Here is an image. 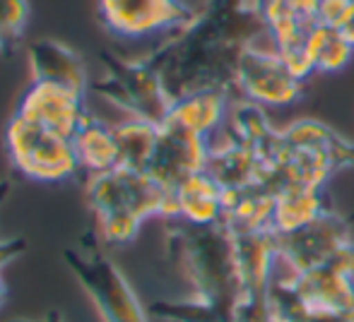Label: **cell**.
I'll list each match as a JSON object with an SVG mask.
<instances>
[{"mask_svg":"<svg viewBox=\"0 0 354 322\" xmlns=\"http://www.w3.org/2000/svg\"><path fill=\"white\" fill-rule=\"evenodd\" d=\"M87 205L97 219L102 239L111 245H128L152 217L174 219V195L147 171L116 166L87 178Z\"/></svg>","mask_w":354,"mask_h":322,"instance_id":"6da1fadb","label":"cell"},{"mask_svg":"<svg viewBox=\"0 0 354 322\" xmlns=\"http://www.w3.org/2000/svg\"><path fill=\"white\" fill-rule=\"evenodd\" d=\"M169 224V248L191 281V296L232 315L234 303L241 296L232 234L224 224L191 226L176 219Z\"/></svg>","mask_w":354,"mask_h":322,"instance_id":"7a4b0ae2","label":"cell"},{"mask_svg":"<svg viewBox=\"0 0 354 322\" xmlns=\"http://www.w3.org/2000/svg\"><path fill=\"white\" fill-rule=\"evenodd\" d=\"M63 260L89 296L102 322H147V310L136 289L97 243L84 241L82 245L66 248Z\"/></svg>","mask_w":354,"mask_h":322,"instance_id":"3957f363","label":"cell"},{"mask_svg":"<svg viewBox=\"0 0 354 322\" xmlns=\"http://www.w3.org/2000/svg\"><path fill=\"white\" fill-rule=\"evenodd\" d=\"M5 150L12 168L27 181L63 183L80 171L71 137L24 121L17 113L5 128Z\"/></svg>","mask_w":354,"mask_h":322,"instance_id":"277c9868","label":"cell"},{"mask_svg":"<svg viewBox=\"0 0 354 322\" xmlns=\"http://www.w3.org/2000/svg\"><path fill=\"white\" fill-rule=\"evenodd\" d=\"M102 66L104 75L89 84V92L126 111V116L152 123H162L167 118L171 99L167 97L157 72L147 66L145 58L126 61L116 53L104 51Z\"/></svg>","mask_w":354,"mask_h":322,"instance_id":"5b68a950","label":"cell"},{"mask_svg":"<svg viewBox=\"0 0 354 322\" xmlns=\"http://www.w3.org/2000/svg\"><path fill=\"white\" fill-rule=\"evenodd\" d=\"M104 29L123 41L178 34L198 17L186 0H97Z\"/></svg>","mask_w":354,"mask_h":322,"instance_id":"8992f818","label":"cell"},{"mask_svg":"<svg viewBox=\"0 0 354 322\" xmlns=\"http://www.w3.org/2000/svg\"><path fill=\"white\" fill-rule=\"evenodd\" d=\"M234 89L263 108H284L301 99L304 82L289 72L275 48L246 43L234 68Z\"/></svg>","mask_w":354,"mask_h":322,"instance_id":"52a82bcc","label":"cell"},{"mask_svg":"<svg viewBox=\"0 0 354 322\" xmlns=\"http://www.w3.org/2000/svg\"><path fill=\"white\" fill-rule=\"evenodd\" d=\"M210 157V140L193 130H186L178 123L164 118L159 123L157 145L149 157L145 171L164 188L174 192L186 178L205 171Z\"/></svg>","mask_w":354,"mask_h":322,"instance_id":"ba28073f","label":"cell"},{"mask_svg":"<svg viewBox=\"0 0 354 322\" xmlns=\"http://www.w3.org/2000/svg\"><path fill=\"white\" fill-rule=\"evenodd\" d=\"M347 241H352L350 224L328 210L304 229L275 236L277 262L287 270V274H301L313 267L328 265Z\"/></svg>","mask_w":354,"mask_h":322,"instance_id":"9c48e42d","label":"cell"},{"mask_svg":"<svg viewBox=\"0 0 354 322\" xmlns=\"http://www.w3.org/2000/svg\"><path fill=\"white\" fill-rule=\"evenodd\" d=\"M84 101L87 97L71 87L56 82H32L19 99L15 113L22 116L24 121H32L73 140V135L89 113Z\"/></svg>","mask_w":354,"mask_h":322,"instance_id":"30bf717a","label":"cell"},{"mask_svg":"<svg viewBox=\"0 0 354 322\" xmlns=\"http://www.w3.org/2000/svg\"><path fill=\"white\" fill-rule=\"evenodd\" d=\"M239 284L246 294H270L277 272V248L272 231H229Z\"/></svg>","mask_w":354,"mask_h":322,"instance_id":"8fae6325","label":"cell"},{"mask_svg":"<svg viewBox=\"0 0 354 322\" xmlns=\"http://www.w3.org/2000/svg\"><path fill=\"white\" fill-rule=\"evenodd\" d=\"M27 58L32 82H56L87 97L89 84H92L87 63L73 46L58 41V39L44 37L29 43Z\"/></svg>","mask_w":354,"mask_h":322,"instance_id":"7c38bea8","label":"cell"},{"mask_svg":"<svg viewBox=\"0 0 354 322\" xmlns=\"http://www.w3.org/2000/svg\"><path fill=\"white\" fill-rule=\"evenodd\" d=\"M205 171L222 185V190H239L261 183L263 159L256 150L239 142L227 130H219L210 140Z\"/></svg>","mask_w":354,"mask_h":322,"instance_id":"4fadbf2b","label":"cell"},{"mask_svg":"<svg viewBox=\"0 0 354 322\" xmlns=\"http://www.w3.org/2000/svg\"><path fill=\"white\" fill-rule=\"evenodd\" d=\"M174 195V219L191 226H214L224 219V190L207 171L186 178ZM171 221V219H169Z\"/></svg>","mask_w":354,"mask_h":322,"instance_id":"5bb4252c","label":"cell"},{"mask_svg":"<svg viewBox=\"0 0 354 322\" xmlns=\"http://www.w3.org/2000/svg\"><path fill=\"white\" fill-rule=\"evenodd\" d=\"M232 99V92H224V89L191 92L171 103L167 118L178 123L181 128H186V130H193L198 135L212 140L224 128V123H227Z\"/></svg>","mask_w":354,"mask_h":322,"instance_id":"9a60e30c","label":"cell"},{"mask_svg":"<svg viewBox=\"0 0 354 322\" xmlns=\"http://www.w3.org/2000/svg\"><path fill=\"white\" fill-rule=\"evenodd\" d=\"M71 142L75 157H77L80 171H84L87 176H97V173H106L111 168L121 166L113 125L92 116V113H87V118L77 128Z\"/></svg>","mask_w":354,"mask_h":322,"instance_id":"2e32d148","label":"cell"},{"mask_svg":"<svg viewBox=\"0 0 354 322\" xmlns=\"http://www.w3.org/2000/svg\"><path fill=\"white\" fill-rule=\"evenodd\" d=\"M275 195L266 185L224 190V229L227 231H270Z\"/></svg>","mask_w":354,"mask_h":322,"instance_id":"e0dca14e","label":"cell"},{"mask_svg":"<svg viewBox=\"0 0 354 322\" xmlns=\"http://www.w3.org/2000/svg\"><path fill=\"white\" fill-rule=\"evenodd\" d=\"M326 212L328 207L323 202V190H316V188H287V190L275 195L270 231L275 236L292 234V231L304 229L306 224L316 221Z\"/></svg>","mask_w":354,"mask_h":322,"instance_id":"ac0fdd59","label":"cell"},{"mask_svg":"<svg viewBox=\"0 0 354 322\" xmlns=\"http://www.w3.org/2000/svg\"><path fill=\"white\" fill-rule=\"evenodd\" d=\"M222 130H227L232 137H236L239 142L248 145L251 150L258 152V157H263L272 147L277 137V130L268 118L266 108L258 103L248 101V99H232V108H229L227 123Z\"/></svg>","mask_w":354,"mask_h":322,"instance_id":"d6986e66","label":"cell"},{"mask_svg":"<svg viewBox=\"0 0 354 322\" xmlns=\"http://www.w3.org/2000/svg\"><path fill=\"white\" fill-rule=\"evenodd\" d=\"M159 123L145 121V118H123L121 123H113V135L118 145V161L121 166L145 171L149 163V157L157 145Z\"/></svg>","mask_w":354,"mask_h":322,"instance_id":"ffe728a7","label":"cell"},{"mask_svg":"<svg viewBox=\"0 0 354 322\" xmlns=\"http://www.w3.org/2000/svg\"><path fill=\"white\" fill-rule=\"evenodd\" d=\"M308 53H311V61L316 72H340L350 66L354 56V46L342 37L340 29L323 27V24H313L311 32H308Z\"/></svg>","mask_w":354,"mask_h":322,"instance_id":"44dd1931","label":"cell"},{"mask_svg":"<svg viewBox=\"0 0 354 322\" xmlns=\"http://www.w3.org/2000/svg\"><path fill=\"white\" fill-rule=\"evenodd\" d=\"M149 315H157L164 322H232V315L203 303L196 296L174 301H154L147 308Z\"/></svg>","mask_w":354,"mask_h":322,"instance_id":"7402d4cb","label":"cell"},{"mask_svg":"<svg viewBox=\"0 0 354 322\" xmlns=\"http://www.w3.org/2000/svg\"><path fill=\"white\" fill-rule=\"evenodd\" d=\"M29 17H32L29 0H0V37L8 51L22 39Z\"/></svg>","mask_w":354,"mask_h":322,"instance_id":"603a6c76","label":"cell"},{"mask_svg":"<svg viewBox=\"0 0 354 322\" xmlns=\"http://www.w3.org/2000/svg\"><path fill=\"white\" fill-rule=\"evenodd\" d=\"M27 250V241L22 236H10V239H0V308L8 301V284H5V267L12 265L22 252Z\"/></svg>","mask_w":354,"mask_h":322,"instance_id":"cb8c5ba5","label":"cell"},{"mask_svg":"<svg viewBox=\"0 0 354 322\" xmlns=\"http://www.w3.org/2000/svg\"><path fill=\"white\" fill-rule=\"evenodd\" d=\"M350 5H352V0H318L316 22L323 24V27L340 29L347 12H350Z\"/></svg>","mask_w":354,"mask_h":322,"instance_id":"d4e9b609","label":"cell"},{"mask_svg":"<svg viewBox=\"0 0 354 322\" xmlns=\"http://www.w3.org/2000/svg\"><path fill=\"white\" fill-rule=\"evenodd\" d=\"M328 265H333L335 270H340L342 274H347V276H352V279H354V239L347 241L345 245L335 252V257H333Z\"/></svg>","mask_w":354,"mask_h":322,"instance_id":"484cf974","label":"cell"},{"mask_svg":"<svg viewBox=\"0 0 354 322\" xmlns=\"http://www.w3.org/2000/svg\"><path fill=\"white\" fill-rule=\"evenodd\" d=\"M280 322H354V313H297Z\"/></svg>","mask_w":354,"mask_h":322,"instance_id":"4316f807","label":"cell"},{"mask_svg":"<svg viewBox=\"0 0 354 322\" xmlns=\"http://www.w3.org/2000/svg\"><path fill=\"white\" fill-rule=\"evenodd\" d=\"M340 32H342V37H345L347 41H350L352 46H354V0H352V5H350V12H347L345 22H342Z\"/></svg>","mask_w":354,"mask_h":322,"instance_id":"83f0119b","label":"cell"},{"mask_svg":"<svg viewBox=\"0 0 354 322\" xmlns=\"http://www.w3.org/2000/svg\"><path fill=\"white\" fill-rule=\"evenodd\" d=\"M10 322H66V320H63V315L58 313V310H51V313H46L41 320H34V318H17V320H10Z\"/></svg>","mask_w":354,"mask_h":322,"instance_id":"f1b7e54d","label":"cell"},{"mask_svg":"<svg viewBox=\"0 0 354 322\" xmlns=\"http://www.w3.org/2000/svg\"><path fill=\"white\" fill-rule=\"evenodd\" d=\"M8 195H10V181H0V205H3Z\"/></svg>","mask_w":354,"mask_h":322,"instance_id":"f546056e","label":"cell"},{"mask_svg":"<svg viewBox=\"0 0 354 322\" xmlns=\"http://www.w3.org/2000/svg\"><path fill=\"white\" fill-rule=\"evenodd\" d=\"M3 51H8V46H5V41H3V37H0V53Z\"/></svg>","mask_w":354,"mask_h":322,"instance_id":"4dcf8cb0","label":"cell"}]
</instances>
